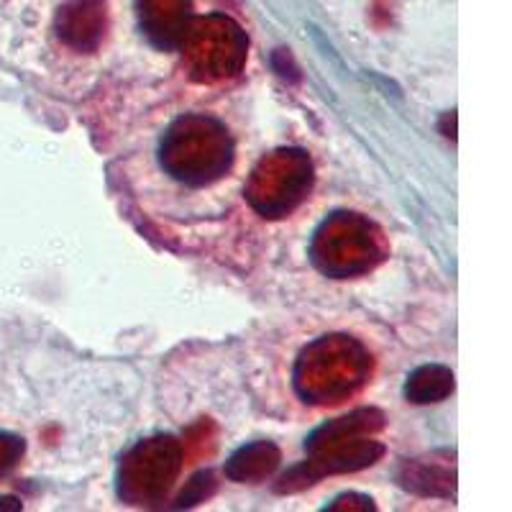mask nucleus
Segmentation results:
<instances>
[{
	"mask_svg": "<svg viewBox=\"0 0 512 512\" xmlns=\"http://www.w3.org/2000/svg\"><path fill=\"white\" fill-rule=\"evenodd\" d=\"M0 510H21V502H16L13 497H3L0 500Z\"/></svg>",
	"mask_w": 512,
	"mask_h": 512,
	"instance_id": "4468645a",
	"label": "nucleus"
},
{
	"mask_svg": "<svg viewBox=\"0 0 512 512\" xmlns=\"http://www.w3.org/2000/svg\"><path fill=\"white\" fill-rule=\"evenodd\" d=\"M384 454V446L374 438H349V441L333 443V446L320 448L315 454H308L310 459L303 464L292 466L290 472L280 479L277 492H297V489L310 487L318 479L328 477V474H346L359 472L372 466L379 456Z\"/></svg>",
	"mask_w": 512,
	"mask_h": 512,
	"instance_id": "39448f33",
	"label": "nucleus"
},
{
	"mask_svg": "<svg viewBox=\"0 0 512 512\" xmlns=\"http://www.w3.org/2000/svg\"><path fill=\"white\" fill-rule=\"evenodd\" d=\"M454 392V372L441 364H428V367L415 369L405 384V397L415 405H428V402H441Z\"/></svg>",
	"mask_w": 512,
	"mask_h": 512,
	"instance_id": "9d476101",
	"label": "nucleus"
},
{
	"mask_svg": "<svg viewBox=\"0 0 512 512\" xmlns=\"http://www.w3.org/2000/svg\"><path fill=\"white\" fill-rule=\"evenodd\" d=\"M177 456L180 451L172 438L139 443L123 464L121 495L131 497V500H154L167 492L169 482L177 474V464H180Z\"/></svg>",
	"mask_w": 512,
	"mask_h": 512,
	"instance_id": "423d86ee",
	"label": "nucleus"
},
{
	"mask_svg": "<svg viewBox=\"0 0 512 512\" xmlns=\"http://www.w3.org/2000/svg\"><path fill=\"white\" fill-rule=\"evenodd\" d=\"M233 146L226 128L213 118L187 116L167 131L162 164L169 175L187 185H208L228 172Z\"/></svg>",
	"mask_w": 512,
	"mask_h": 512,
	"instance_id": "f257e3e1",
	"label": "nucleus"
},
{
	"mask_svg": "<svg viewBox=\"0 0 512 512\" xmlns=\"http://www.w3.org/2000/svg\"><path fill=\"white\" fill-rule=\"evenodd\" d=\"M313 259L333 277L367 272L382 259L374 226L354 213H338L320 228L313 244Z\"/></svg>",
	"mask_w": 512,
	"mask_h": 512,
	"instance_id": "7ed1b4c3",
	"label": "nucleus"
},
{
	"mask_svg": "<svg viewBox=\"0 0 512 512\" xmlns=\"http://www.w3.org/2000/svg\"><path fill=\"white\" fill-rule=\"evenodd\" d=\"M367 367V351L356 341L344 336L320 338L297 364V392L310 402H341L364 382Z\"/></svg>",
	"mask_w": 512,
	"mask_h": 512,
	"instance_id": "f03ea898",
	"label": "nucleus"
},
{
	"mask_svg": "<svg viewBox=\"0 0 512 512\" xmlns=\"http://www.w3.org/2000/svg\"><path fill=\"white\" fill-rule=\"evenodd\" d=\"M313 182L310 157L300 149L277 152L272 159H264L256 169L249 185V200L259 213L272 218L287 216Z\"/></svg>",
	"mask_w": 512,
	"mask_h": 512,
	"instance_id": "20e7f679",
	"label": "nucleus"
},
{
	"mask_svg": "<svg viewBox=\"0 0 512 512\" xmlns=\"http://www.w3.org/2000/svg\"><path fill=\"white\" fill-rule=\"evenodd\" d=\"M213 489H216V482H213V474H210V472H200L198 477L190 479L187 489L180 495V502H177V507L198 505V502H203L205 497L213 495Z\"/></svg>",
	"mask_w": 512,
	"mask_h": 512,
	"instance_id": "f8f14e48",
	"label": "nucleus"
},
{
	"mask_svg": "<svg viewBox=\"0 0 512 512\" xmlns=\"http://www.w3.org/2000/svg\"><path fill=\"white\" fill-rule=\"evenodd\" d=\"M100 13V0H72L59 16V34L77 49L95 47L100 39Z\"/></svg>",
	"mask_w": 512,
	"mask_h": 512,
	"instance_id": "6e6552de",
	"label": "nucleus"
},
{
	"mask_svg": "<svg viewBox=\"0 0 512 512\" xmlns=\"http://www.w3.org/2000/svg\"><path fill=\"white\" fill-rule=\"evenodd\" d=\"M382 428V415L372 408H361L354 410V413L344 415V418H336V420H328L323 423L320 428H315L313 436L305 441V451L308 454H315L320 448L333 446V443H341V441H349V438H359V436H367V433L377 431Z\"/></svg>",
	"mask_w": 512,
	"mask_h": 512,
	"instance_id": "0eeeda50",
	"label": "nucleus"
},
{
	"mask_svg": "<svg viewBox=\"0 0 512 512\" xmlns=\"http://www.w3.org/2000/svg\"><path fill=\"white\" fill-rule=\"evenodd\" d=\"M277 464H280V448L269 441H256L239 448L228 459L226 477L233 482H262L277 469Z\"/></svg>",
	"mask_w": 512,
	"mask_h": 512,
	"instance_id": "1a4fd4ad",
	"label": "nucleus"
},
{
	"mask_svg": "<svg viewBox=\"0 0 512 512\" xmlns=\"http://www.w3.org/2000/svg\"><path fill=\"white\" fill-rule=\"evenodd\" d=\"M402 484L418 495L451 497L454 495V472L441 469L436 464H408L402 474Z\"/></svg>",
	"mask_w": 512,
	"mask_h": 512,
	"instance_id": "9b49d317",
	"label": "nucleus"
},
{
	"mask_svg": "<svg viewBox=\"0 0 512 512\" xmlns=\"http://www.w3.org/2000/svg\"><path fill=\"white\" fill-rule=\"evenodd\" d=\"M21 454H24V441L16 436L0 433V474L6 472V469H11Z\"/></svg>",
	"mask_w": 512,
	"mask_h": 512,
	"instance_id": "ddd939ff",
	"label": "nucleus"
}]
</instances>
